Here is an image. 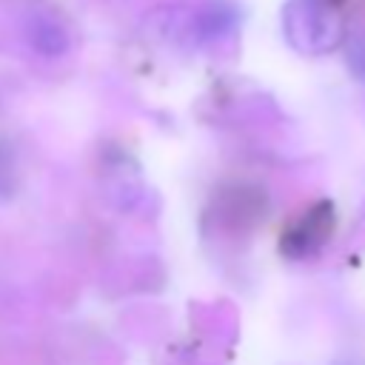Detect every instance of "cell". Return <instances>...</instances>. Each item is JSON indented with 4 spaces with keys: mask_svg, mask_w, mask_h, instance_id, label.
I'll use <instances>...</instances> for the list:
<instances>
[{
    "mask_svg": "<svg viewBox=\"0 0 365 365\" xmlns=\"http://www.w3.org/2000/svg\"><path fill=\"white\" fill-rule=\"evenodd\" d=\"M282 34L305 57H322L342 46L348 23L334 0H288L282 6Z\"/></svg>",
    "mask_w": 365,
    "mask_h": 365,
    "instance_id": "6da1fadb",
    "label": "cell"
},
{
    "mask_svg": "<svg viewBox=\"0 0 365 365\" xmlns=\"http://www.w3.org/2000/svg\"><path fill=\"white\" fill-rule=\"evenodd\" d=\"M334 225V211L328 208V202H319L311 214L302 217V222L288 234V240L282 242L291 254H308L317 245H322V240L331 234Z\"/></svg>",
    "mask_w": 365,
    "mask_h": 365,
    "instance_id": "7a4b0ae2",
    "label": "cell"
},
{
    "mask_svg": "<svg viewBox=\"0 0 365 365\" xmlns=\"http://www.w3.org/2000/svg\"><path fill=\"white\" fill-rule=\"evenodd\" d=\"M26 34H29V43L40 51V54H48V57H57L68 48V34L66 29L48 17V14H34L26 26Z\"/></svg>",
    "mask_w": 365,
    "mask_h": 365,
    "instance_id": "3957f363",
    "label": "cell"
},
{
    "mask_svg": "<svg viewBox=\"0 0 365 365\" xmlns=\"http://www.w3.org/2000/svg\"><path fill=\"white\" fill-rule=\"evenodd\" d=\"M20 188V168H17V157L11 151V145L6 140H0V202L11 200Z\"/></svg>",
    "mask_w": 365,
    "mask_h": 365,
    "instance_id": "277c9868",
    "label": "cell"
},
{
    "mask_svg": "<svg viewBox=\"0 0 365 365\" xmlns=\"http://www.w3.org/2000/svg\"><path fill=\"white\" fill-rule=\"evenodd\" d=\"M342 46H345V63H348L351 74L365 83V29L348 31Z\"/></svg>",
    "mask_w": 365,
    "mask_h": 365,
    "instance_id": "5b68a950",
    "label": "cell"
}]
</instances>
